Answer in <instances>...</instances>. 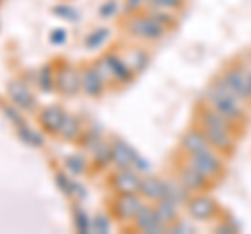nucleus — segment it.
Returning <instances> with one entry per match:
<instances>
[{
    "label": "nucleus",
    "mask_w": 251,
    "mask_h": 234,
    "mask_svg": "<svg viewBox=\"0 0 251 234\" xmlns=\"http://www.w3.org/2000/svg\"><path fill=\"white\" fill-rule=\"evenodd\" d=\"M220 163L214 159V155H209V151H201V153H195L193 155V161H191V167L195 171H199L201 176H207V174H214L218 169Z\"/></svg>",
    "instance_id": "423d86ee"
},
{
    "label": "nucleus",
    "mask_w": 251,
    "mask_h": 234,
    "mask_svg": "<svg viewBox=\"0 0 251 234\" xmlns=\"http://www.w3.org/2000/svg\"><path fill=\"white\" fill-rule=\"evenodd\" d=\"M211 201L209 199H205V197H199V199H195L193 203H191V213L195 215V217H207L209 213H211Z\"/></svg>",
    "instance_id": "f8f14e48"
},
{
    "label": "nucleus",
    "mask_w": 251,
    "mask_h": 234,
    "mask_svg": "<svg viewBox=\"0 0 251 234\" xmlns=\"http://www.w3.org/2000/svg\"><path fill=\"white\" fill-rule=\"evenodd\" d=\"M103 84H105V80L99 75L97 69H86V71H84V75H82V86H84L86 94L99 96L100 92H103Z\"/></svg>",
    "instance_id": "1a4fd4ad"
},
{
    "label": "nucleus",
    "mask_w": 251,
    "mask_h": 234,
    "mask_svg": "<svg viewBox=\"0 0 251 234\" xmlns=\"http://www.w3.org/2000/svg\"><path fill=\"white\" fill-rule=\"evenodd\" d=\"M163 188H166V184L159 182V180H155V178L140 182V192H143L147 199H151V201L163 199Z\"/></svg>",
    "instance_id": "9d476101"
},
{
    "label": "nucleus",
    "mask_w": 251,
    "mask_h": 234,
    "mask_svg": "<svg viewBox=\"0 0 251 234\" xmlns=\"http://www.w3.org/2000/svg\"><path fill=\"white\" fill-rule=\"evenodd\" d=\"M9 96L13 98L15 105H19L23 109H31L34 107V96L27 92V88L21 82H11L9 84Z\"/></svg>",
    "instance_id": "0eeeda50"
},
{
    "label": "nucleus",
    "mask_w": 251,
    "mask_h": 234,
    "mask_svg": "<svg viewBox=\"0 0 251 234\" xmlns=\"http://www.w3.org/2000/svg\"><path fill=\"white\" fill-rule=\"evenodd\" d=\"M180 180H182V182L188 186V188H201V186H203V176L199 174V171H195L193 167L184 169Z\"/></svg>",
    "instance_id": "2eb2a0df"
},
{
    "label": "nucleus",
    "mask_w": 251,
    "mask_h": 234,
    "mask_svg": "<svg viewBox=\"0 0 251 234\" xmlns=\"http://www.w3.org/2000/svg\"><path fill=\"white\" fill-rule=\"evenodd\" d=\"M94 153H97V163H105L111 159V146H105V144H100L94 149Z\"/></svg>",
    "instance_id": "dca6fc26"
},
{
    "label": "nucleus",
    "mask_w": 251,
    "mask_h": 234,
    "mask_svg": "<svg viewBox=\"0 0 251 234\" xmlns=\"http://www.w3.org/2000/svg\"><path fill=\"white\" fill-rule=\"evenodd\" d=\"M113 186L117 190H120L122 194H126V192H136V190H140V182H138V178L132 174V171H128V169H124V171H120L115 178H113Z\"/></svg>",
    "instance_id": "6e6552de"
},
{
    "label": "nucleus",
    "mask_w": 251,
    "mask_h": 234,
    "mask_svg": "<svg viewBox=\"0 0 251 234\" xmlns=\"http://www.w3.org/2000/svg\"><path fill=\"white\" fill-rule=\"evenodd\" d=\"M138 209H140V203L132 192L122 194L115 203V213H117L120 220H130V217H134Z\"/></svg>",
    "instance_id": "7ed1b4c3"
},
{
    "label": "nucleus",
    "mask_w": 251,
    "mask_h": 234,
    "mask_svg": "<svg viewBox=\"0 0 251 234\" xmlns=\"http://www.w3.org/2000/svg\"><path fill=\"white\" fill-rule=\"evenodd\" d=\"M57 40H59V42L65 40V34H63L61 29H59V34H54V36H52V42H57Z\"/></svg>",
    "instance_id": "4be33fe9"
},
{
    "label": "nucleus",
    "mask_w": 251,
    "mask_h": 234,
    "mask_svg": "<svg viewBox=\"0 0 251 234\" xmlns=\"http://www.w3.org/2000/svg\"><path fill=\"white\" fill-rule=\"evenodd\" d=\"M105 36H107V29H99V34L97 36H90L88 38V46H97V44H100V42H103L105 40Z\"/></svg>",
    "instance_id": "6ab92c4d"
},
{
    "label": "nucleus",
    "mask_w": 251,
    "mask_h": 234,
    "mask_svg": "<svg viewBox=\"0 0 251 234\" xmlns=\"http://www.w3.org/2000/svg\"><path fill=\"white\" fill-rule=\"evenodd\" d=\"M107 220H105V217L103 215H97V217H94V220L90 222V228L94 230V232H105L107 230Z\"/></svg>",
    "instance_id": "f3484780"
},
{
    "label": "nucleus",
    "mask_w": 251,
    "mask_h": 234,
    "mask_svg": "<svg viewBox=\"0 0 251 234\" xmlns=\"http://www.w3.org/2000/svg\"><path fill=\"white\" fill-rule=\"evenodd\" d=\"M40 86L44 90H50V67H44V77L40 75Z\"/></svg>",
    "instance_id": "aec40b11"
},
{
    "label": "nucleus",
    "mask_w": 251,
    "mask_h": 234,
    "mask_svg": "<svg viewBox=\"0 0 251 234\" xmlns=\"http://www.w3.org/2000/svg\"><path fill=\"white\" fill-rule=\"evenodd\" d=\"M128 29L138 38H147V40H155L161 36V25L153 17H136L128 23Z\"/></svg>",
    "instance_id": "f257e3e1"
},
{
    "label": "nucleus",
    "mask_w": 251,
    "mask_h": 234,
    "mask_svg": "<svg viewBox=\"0 0 251 234\" xmlns=\"http://www.w3.org/2000/svg\"><path fill=\"white\" fill-rule=\"evenodd\" d=\"M111 159L122 169H128L132 165V161H136V155H134V151H132L126 142H122V140H115L113 146H111Z\"/></svg>",
    "instance_id": "39448f33"
},
{
    "label": "nucleus",
    "mask_w": 251,
    "mask_h": 234,
    "mask_svg": "<svg viewBox=\"0 0 251 234\" xmlns=\"http://www.w3.org/2000/svg\"><path fill=\"white\" fill-rule=\"evenodd\" d=\"M113 9H115V2H111V4L107 2V4L103 6V9H100V15H103V17H109L107 13H113Z\"/></svg>",
    "instance_id": "412c9836"
},
{
    "label": "nucleus",
    "mask_w": 251,
    "mask_h": 234,
    "mask_svg": "<svg viewBox=\"0 0 251 234\" xmlns=\"http://www.w3.org/2000/svg\"><path fill=\"white\" fill-rule=\"evenodd\" d=\"M155 213H157V217H159L161 222H172L176 217V205L172 201H168V199H161L159 207L155 209Z\"/></svg>",
    "instance_id": "4468645a"
},
{
    "label": "nucleus",
    "mask_w": 251,
    "mask_h": 234,
    "mask_svg": "<svg viewBox=\"0 0 251 234\" xmlns=\"http://www.w3.org/2000/svg\"><path fill=\"white\" fill-rule=\"evenodd\" d=\"M63 121H65V113L61 111L59 107H46L44 111L40 113V123L44 130L52 132V134H57V132L61 130Z\"/></svg>",
    "instance_id": "20e7f679"
},
{
    "label": "nucleus",
    "mask_w": 251,
    "mask_h": 234,
    "mask_svg": "<svg viewBox=\"0 0 251 234\" xmlns=\"http://www.w3.org/2000/svg\"><path fill=\"white\" fill-rule=\"evenodd\" d=\"M59 134L65 140H74L77 134H80V121H77L75 117H65V121H63Z\"/></svg>",
    "instance_id": "ddd939ff"
},
{
    "label": "nucleus",
    "mask_w": 251,
    "mask_h": 234,
    "mask_svg": "<svg viewBox=\"0 0 251 234\" xmlns=\"http://www.w3.org/2000/svg\"><path fill=\"white\" fill-rule=\"evenodd\" d=\"M182 146L186 151H193L195 153H201V151H207V144H205V136L197 134V132H188L182 140Z\"/></svg>",
    "instance_id": "9b49d317"
},
{
    "label": "nucleus",
    "mask_w": 251,
    "mask_h": 234,
    "mask_svg": "<svg viewBox=\"0 0 251 234\" xmlns=\"http://www.w3.org/2000/svg\"><path fill=\"white\" fill-rule=\"evenodd\" d=\"M54 82H57V88L63 92V94H74V92H77V88H80L82 77L77 75V71L74 67L63 65L59 69L57 77H54Z\"/></svg>",
    "instance_id": "f03ea898"
},
{
    "label": "nucleus",
    "mask_w": 251,
    "mask_h": 234,
    "mask_svg": "<svg viewBox=\"0 0 251 234\" xmlns=\"http://www.w3.org/2000/svg\"><path fill=\"white\" fill-rule=\"evenodd\" d=\"M67 165H69V169H72V171L80 174V171L84 169V167H82V165H84V161H82L80 157H69V159H67Z\"/></svg>",
    "instance_id": "a211bd4d"
}]
</instances>
